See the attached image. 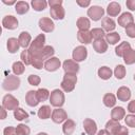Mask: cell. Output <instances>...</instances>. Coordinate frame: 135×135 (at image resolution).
<instances>
[{
	"label": "cell",
	"instance_id": "cell-1",
	"mask_svg": "<svg viewBox=\"0 0 135 135\" xmlns=\"http://www.w3.org/2000/svg\"><path fill=\"white\" fill-rule=\"evenodd\" d=\"M44 43H45V36H44V34L38 35L32 41V43H31V45L28 47V51L32 54V56H37L41 52V50L45 46Z\"/></svg>",
	"mask_w": 135,
	"mask_h": 135
},
{
	"label": "cell",
	"instance_id": "cell-2",
	"mask_svg": "<svg viewBox=\"0 0 135 135\" xmlns=\"http://www.w3.org/2000/svg\"><path fill=\"white\" fill-rule=\"evenodd\" d=\"M76 82H77V76L75 74H64L60 86L64 92L70 93L75 89Z\"/></svg>",
	"mask_w": 135,
	"mask_h": 135
},
{
	"label": "cell",
	"instance_id": "cell-3",
	"mask_svg": "<svg viewBox=\"0 0 135 135\" xmlns=\"http://www.w3.org/2000/svg\"><path fill=\"white\" fill-rule=\"evenodd\" d=\"M64 101H65V97L61 90L55 89L51 92V95H50L51 105H53L55 108H61L64 104Z\"/></svg>",
	"mask_w": 135,
	"mask_h": 135
},
{
	"label": "cell",
	"instance_id": "cell-4",
	"mask_svg": "<svg viewBox=\"0 0 135 135\" xmlns=\"http://www.w3.org/2000/svg\"><path fill=\"white\" fill-rule=\"evenodd\" d=\"M20 86V78L16 75H8L2 82V88L5 91H16Z\"/></svg>",
	"mask_w": 135,
	"mask_h": 135
},
{
	"label": "cell",
	"instance_id": "cell-5",
	"mask_svg": "<svg viewBox=\"0 0 135 135\" xmlns=\"http://www.w3.org/2000/svg\"><path fill=\"white\" fill-rule=\"evenodd\" d=\"M19 105V101L17 98H15L13 95L11 94H6L4 95L3 99H2V107L5 110L8 111H15Z\"/></svg>",
	"mask_w": 135,
	"mask_h": 135
},
{
	"label": "cell",
	"instance_id": "cell-6",
	"mask_svg": "<svg viewBox=\"0 0 135 135\" xmlns=\"http://www.w3.org/2000/svg\"><path fill=\"white\" fill-rule=\"evenodd\" d=\"M72 57H73V60L76 61V62H81L83 60L86 59L88 57V50L86 47H84L83 45H79V46H76L72 53Z\"/></svg>",
	"mask_w": 135,
	"mask_h": 135
},
{
	"label": "cell",
	"instance_id": "cell-7",
	"mask_svg": "<svg viewBox=\"0 0 135 135\" xmlns=\"http://www.w3.org/2000/svg\"><path fill=\"white\" fill-rule=\"evenodd\" d=\"M104 15V9L101 6L98 5H92L88 9V16L93 20V21H98L100 20Z\"/></svg>",
	"mask_w": 135,
	"mask_h": 135
},
{
	"label": "cell",
	"instance_id": "cell-8",
	"mask_svg": "<svg viewBox=\"0 0 135 135\" xmlns=\"http://www.w3.org/2000/svg\"><path fill=\"white\" fill-rule=\"evenodd\" d=\"M62 68H63V71L65 74H77L79 72V64L78 62L74 61V60H71V59H68V60H64L63 63H62Z\"/></svg>",
	"mask_w": 135,
	"mask_h": 135
},
{
	"label": "cell",
	"instance_id": "cell-9",
	"mask_svg": "<svg viewBox=\"0 0 135 135\" xmlns=\"http://www.w3.org/2000/svg\"><path fill=\"white\" fill-rule=\"evenodd\" d=\"M51 118L55 123H61V122H64L68 119V114L63 109L56 108L55 110H53Z\"/></svg>",
	"mask_w": 135,
	"mask_h": 135
},
{
	"label": "cell",
	"instance_id": "cell-10",
	"mask_svg": "<svg viewBox=\"0 0 135 135\" xmlns=\"http://www.w3.org/2000/svg\"><path fill=\"white\" fill-rule=\"evenodd\" d=\"M38 24H39L40 30L43 31V32H45V33H51V32H53L54 28H55L54 22H53L50 18H46V17H43V18L39 19Z\"/></svg>",
	"mask_w": 135,
	"mask_h": 135
},
{
	"label": "cell",
	"instance_id": "cell-11",
	"mask_svg": "<svg viewBox=\"0 0 135 135\" xmlns=\"http://www.w3.org/2000/svg\"><path fill=\"white\" fill-rule=\"evenodd\" d=\"M2 25L6 30H15L18 27V20L13 15H7L2 19Z\"/></svg>",
	"mask_w": 135,
	"mask_h": 135
},
{
	"label": "cell",
	"instance_id": "cell-12",
	"mask_svg": "<svg viewBox=\"0 0 135 135\" xmlns=\"http://www.w3.org/2000/svg\"><path fill=\"white\" fill-rule=\"evenodd\" d=\"M83 129L88 135H95L97 133V124L91 118H85L83 120Z\"/></svg>",
	"mask_w": 135,
	"mask_h": 135
},
{
	"label": "cell",
	"instance_id": "cell-13",
	"mask_svg": "<svg viewBox=\"0 0 135 135\" xmlns=\"http://www.w3.org/2000/svg\"><path fill=\"white\" fill-rule=\"evenodd\" d=\"M60 65H61V62L57 57H52L44 62V69L47 72H55L60 68Z\"/></svg>",
	"mask_w": 135,
	"mask_h": 135
},
{
	"label": "cell",
	"instance_id": "cell-14",
	"mask_svg": "<svg viewBox=\"0 0 135 135\" xmlns=\"http://www.w3.org/2000/svg\"><path fill=\"white\" fill-rule=\"evenodd\" d=\"M132 23H134V17L131 13L126 12L118 17V24L122 27H127Z\"/></svg>",
	"mask_w": 135,
	"mask_h": 135
},
{
	"label": "cell",
	"instance_id": "cell-15",
	"mask_svg": "<svg viewBox=\"0 0 135 135\" xmlns=\"http://www.w3.org/2000/svg\"><path fill=\"white\" fill-rule=\"evenodd\" d=\"M116 96H117L118 100L123 101V102H127V101H129L130 98H131V90H130L128 86L122 85V86H120V88L117 90V95H116Z\"/></svg>",
	"mask_w": 135,
	"mask_h": 135
},
{
	"label": "cell",
	"instance_id": "cell-16",
	"mask_svg": "<svg viewBox=\"0 0 135 135\" xmlns=\"http://www.w3.org/2000/svg\"><path fill=\"white\" fill-rule=\"evenodd\" d=\"M18 40H19L20 46L25 50L26 47H30V45H31V43H32V36H31V34L27 33V32H21V33L19 34Z\"/></svg>",
	"mask_w": 135,
	"mask_h": 135
},
{
	"label": "cell",
	"instance_id": "cell-17",
	"mask_svg": "<svg viewBox=\"0 0 135 135\" xmlns=\"http://www.w3.org/2000/svg\"><path fill=\"white\" fill-rule=\"evenodd\" d=\"M54 53H55V51H54V47L53 46H51V45H45L42 50H41V52L36 56V57H39L42 61H46V60H49L50 58H52L53 57V55H54ZM34 57V56H33Z\"/></svg>",
	"mask_w": 135,
	"mask_h": 135
},
{
	"label": "cell",
	"instance_id": "cell-18",
	"mask_svg": "<svg viewBox=\"0 0 135 135\" xmlns=\"http://www.w3.org/2000/svg\"><path fill=\"white\" fill-rule=\"evenodd\" d=\"M77 39L82 44H89V43H91L92 40H93L91 31H78V33H77Z\"/></svg>",
	"mask_w": 135,
	"mask_h": 135
},
{
	"label": "cell",
	"instance_id": "cell-19",
	"mask_svg": "<svg viewBox=\"0 0 135 135\" xmlns=\"http://www.w3.org/2000/svg\"><path fill=\"white\" fill-rule=\"evenodd\" d=\"M121 12V6L118 2H111L109 3L108 7H107V14L109 15V17H116L119 15V13Z\"/></svg>",
	"mask_w": 135,
	"mask_h": 135
},
{
	"label": "cell",
	"instance_id": "cell-20",
	"mask_svg": "<svg viewBox=\"0 0 135 135\" xmlns=\"http://www.w3.org/2000/svg\"><path fill=\"white\" fill-rule=\"evenodd\" d=\"M25 102L30 107H36L40 102L37 97V91H28L25 95Z\"/></svg>",
	"mask_w": 135,
	"mask_h": 135
},
{
	"label": "cell",
	"instance_id": "cell-21",
	"mask_svg": "<svg viewBox=\"0 0 135 135\" xmlns=\"http://www.w3.org/2000/svg\"><path fill=\"white\" fill-rule=\"evenodd\" d=\"M93 47L98 54H103L108 51V42L105 39H98L93 41Z\"/></svg>",
	"mask_w": 135,
	"mask_h": 135
},
{
	"label": "cell",
	"instance_id": "cell-22",
	"mask_svg": "<svg viewBox=\"0 0 135 135\" xmlns=\"http://www.w3.org/2000/svg\"><path fill=\"white\" fill-rule=\"evenodd\" d=\"M50 15L55 20H62L65 16V11L62 6L52 7V8H50Z\"/></svg>",
	"mask_w": 135,
	"mask_h": 135
},
{
	"label": "cell",
	"instance_id": "cell-23",
	"mask_svg": "<svg viewBox=\"0 0 135 135\" xmlns=\"http://www.w3.org/2000/svg\"><path fill=\"white\" fill-rule=\"evenodd\" d=\"M126 117V110L122 107H115L111 111V119L120 121Z\"/></svg>",
	"mask_w": 135,
	"mask_h": 135
},
{
	"label": "cell",
	"instance_id": "cell-24",
	"mask_svg": "<svg viewBox=\"0 0 135 135\" xmlns=\"http://www.w3.org/2000/svg\"><path fill=\"white\" fill-rule=\"evenodd\" d=\"M101 26H102V28H103L104 32L111 33L112 31L115 30L116 23H115V21H114L112 18H110V17H104V18H102Z\"/></svg>",
	"mask_w": 135,
	"mask_h": 135
},
{
	"label": "cell",
	"instance_id": "cell-25",
	"mask_svg": "<svg viewBox=\"0 0 135 135\" xmlns=\"http://www.w3.org/2000/svg\"><path fill=\"white\" fill-rule=\"evenodd\" d=\"M76 129V123L74 120L72 119H66L64 122H63V126H62V131L65 135H72L74 133Z\"/></svg>",
	"mask_w": 135,
	"mask_h": 135
},
{
	"label": "cell",
	"instance_id": "cell-26",
	"mask_svg": "<svg viewBox=\"0 0 135 135\" xmlns=\"http://www.w3.org/2000/svg\"><path fill=\"white\" fill-rule=\"evenodd\" d=\"M6 46H7V51L11 53V54H14L16 53L19 47H20V43H19V40L17 38H8L7 39V43H6Z\"/></svg>",
	"mask_w": 135,
	"mask_h": 135
},
{
	"label": "cell",
	"instance_id": "cell-27",
	"mask_svg": "<svg viewBox=\"0 0 135 135\" xmlns=\"http://www.w3.org/2000/svg\"><path fill=\"white\" fill-rule=\"evenodd\" d=\"M76 25L79 31H89L91 26V21L86 17H79L76 21Z\"/></svg>",
	"mask_w": 135,
	"mask_h": 135
},
{
	"label": "cell",
	"instance_id": "cell-28",
	"mask_svg": "<svg viewBox=\"0 0 135 135\" xmlns=\"http://www.w3.org/2000/svg\"><path fill=\"white\" fill-rule=\"evenodd\" d=\"M130 49H131L130 43L127 42V41H123V42H121L120 44H118V45L116 46V49H115V54H116L118 57H123V55H124Z\"/></svg>",
	"mask_w": 135,
	"mask_h": 135
},
{
	"label": "cell",
	"instance_id": "cell-29",
	"mask_svg": "<svg viewBox=\"0 0 135 135\" xmlns=\"http://www.w3.org/2000/svg\"><path fill=\"white\" fill-rule=\"evenodd\" d=\"M52 112L53 111L51 110L50 105H42V107L39 108L37 115H38V117L40 119H47V118H50L52 116Z\"/></svg>",
	"mask_w": 135,
	"mask_h": 135
},
{
	"label": "cell",
	"instance_id": "cell-30",
	"mask_svg": "<svg viewBox=\"0 0 135 135\" xmlns=\"http://www.w3.org/2000/svg\"><path fill=\"white\" fill-rule=\"evenodd\" d=\"M30 9V5L26 1H18L15 5V11L17 14L19 15H24L28 12Z\"/></svg>",
	"mask_w": 135,
	"mask_h": 135
},
{
	"label": "cell",
	"instance_id": "cell-31",
	"mask_svg": "<svg viewBox=\"0 0 135 135\" xmlns=\"http://www.w3.org/2000/svg\"><path fill=\"white\" fill-rule=\"evenodd\" d=\"M97 73H98L99 78H101L102 80H108V79H110V78L112 77V74H113L112 70H111L109 66H105V65L99 68Z\"/></svg>",
	"mask_w": 135,
	"mask_h": 135
},
{
	"label": "cell",
	"instance_id": "cell-32",
	"mask_svg": "<svg viewBox=\"0 0 135 135\" xmlns=\"http://www.w3.org/2000/svg\"><path fill=\"white\" fill-rule=\"evenodd\" d=\"M102 101H103V104L108 108H113L115 104H116V97L114 94L112 93H107L103 98H102Z\"/></svg>",
	"mask_w": 135,
	"mask_h": 135
},
{
	"label": "cell",
	"instance_id": "cell-33",
	"mask_svg": "<svg viewBox=\"0 0 135 135\" xmlns=\"http://www.w3.org/2000/svg\"><path fill=\"white\" fill-rule=\"evenodd\" d=\"M12 70H13V73L16 76H19V75H21V74L24 73V71H25V64L22 61H16V62L13 63Z\"/></svg>",
	"mask_w": 135,
	"mask_h": 135
},
{
	"label": "cell",
	"instance_id": "cell-34",
	"mask_svg": "<svg viewBox=\"0 0 135 135\" xmlns=\"http://www.w3.org/2000/svg\"><path fill=\"white\" fill-rule=\"evenodd\" d=\"M120 40V35L117 32H111L105 35V41L108 44H116Z\"/></svg>",
	"mask_w": 135,
	"mask_h": 135
},
{
	"label": "cell",
	"instance_id": "cell-35",
	"mask_svg": "<svg viewBox=\"0 0 135 135\" xmlns=\"http://www.w3.org/2000/svg\"><path fill=\"white\" fill-rule=\"evenodd\" d=\"M123 61L126 64L130 65V64H133L135 63V50L133 49H130L124 55H123Z\"/></svg>",
	"mask_w": 135,
	"mask_h": 135
},
{
	"label": "cell",
	"instance_id": "cell-36",
	"mask_svg": "<svg viewBox=\"0 0 135 135\" xmlns=\"http://www.w3.org/2000/svg\"><path fill=\"white\" fill-rule=\"evenodd\" d=\"M20 58H21V61L25 64V65H32V60H33V56L32 54L30 53L28 50H24L21 52L20 54Z\"/></svg>",
	"mask_w": 135,
	"mask_h": 135
},
{
	"label": "cell",
	"instance_id": "cell-37",
	"mask_svg": "<svg viewBox=\"0 0 135 135\" xmlns=\"http://www.w3.org/2000/svg\"><path fill=\"white\" fill-rule=\"evenodd\" d=\"M119 126H120L119 121L114 120V119H110V120L107 122V124H105V130H107L110 134H114L115 131L119 128Z\"/></svg>",
	"mask_w": 135,
	"mask_h": 135
},
{
	"label": "cell",
	"instance_id": "cell-38",
	"mask_svg": "<svg viewBox=\"0 0 135 135\" xmlns=\"http://www.w3.org/2000/svg\"><path fill=\"white\" fill-rule=\"evenodd\" d=\"M31 4H32V6L35 11L41 12V11H44V8H46L47 2L44 1V0H32Z\"/></svg>",
	"mask_w": 135,
	"mask_h": 135
},
{
	"label": "cell",
	"instance_id": "cell-39",
	"mask_svg": "<svg viewBox=\"0 0 135 135\" xmlns=\"http://www.w3.org/2000/svg\"><path fill=\"white\" fill-rule=\"evenodd\" d=\"M50 95H51V93H50V91L47 89L41 88V89H38L37 90V97H38V99H39L40 102L50 99Z\"/></svg>",
	"mask_w": 135,
	"mask_h": 135
},
{
	"label": "cell",
	"instance_id": "cell-40",
	"mask_svg": "<svg viewBox=\"0 0 135 135\" xmlns=\"http://www.w3.org/2000/svg\"><path fill=\"white\" fill-rule=\"evenodd\" d=\"M14 117H15V119H17V120L22 121V120L28 118V114H27L22 108H17V109L14 111Z\"/></svg>",
	"mask_w": 135,
	"mask_h": 135
},
{
	"label": "cell",
	"instance_id": "cell-41",
	"mask_svg": "<svg viewBox=\"0 0 135 135\" xmlns=\"http://www.w3.org/2000/svg\"><path fill=\"white\" fill-rule=\"evenodd\" d=\"M91 34H92V37L95 39V40H98V39H103V37H105V32L103 31L102 27H95L91 31Z\"/></svg>",
	"mask_w": 135,
	"mask_h": 135
},
{
	"label": "cell",
	"instance_id": "cell-42",
	"mask_svg": "<svg viewBox=\"0 0 135 135\" xmlns=\"http://www.w3.org/2000/svg\"><path fill=\"white\" fill-rule=\"evenodd\" d=\"M126 73H127V70H126L124 65H122V64L116 65L115 70H114V75L117 79H123L126 76Z\"/></svg>",
	"mask_w": 135,
	"mask_h": 135
},
{
	"label": "cell",
	"instance_id": "cell-43",
	"mask_svg": "<svg viewBox=\"0 0 135 135\" xmlns=\"http://www.w3.org/2000/svg\"><path fill=\"white\" fill-rule=\"evenodd\" d=\"M16 133H17V135H30L31 129L26 124L20 123L16 127Z\"/></svg>",
	"mask_w": 135,
	"mask_h": 135
},
{
	"label": "cell",
	"instance_id": "cell-44",
	"mask_svg": "<svg viewBox=\"0 0 135 135\" xmlns=\"http://www.w3.org/2000/svg\"><path fill=\"white\" fill-rule=\"evenodd\" d=\"M27 81H28V83H30L31 85L37 86V85L40 84V82H41V78H40L38 75H34V74H32V75H30V76L27 77Z\"/></svg>",
	"mask_w": 135,
	"mask_h": 135
},
{
	"label": "cell",
	"instance_id": "cell-45",
	"mask_svg": "<svg viewBox=\"0 0 135 135\" xmlns=\"http://www.w3.org/2000/svg\"><path fill=\"white\" fill-rule=\"evenodd\" d=\"M32 65L37 69V70H41L42 68H44V62L39 58V57H36L34 56L33 57V60H32Z\"/></svg>",
	"mask_w": 135,
	"mask_h": 135
},
{
	"label": "cell",
	"instance_id": "cell-46",
	"mask_svg": "<svg viewBox=\"0 0 135 135\" xmlns=\"http://www.w3.org/2000/svg\"><path fill=\"white\" fill-rule=\"evenodd\" d=\"M124 122L128 127L135 128V114H129L124 117Z\"/></svg>",
	"mask_w": 135,
	"mask_h": 135
},
{
	"label": "cell",
	"instance_id": "cell-47",
	"mask_svg": "<svg viewBox=\"0 0 135 135\" xmlns=\"http://www.w3.org/2000/svg\"><path fill=\"white\" fill-rule=\"evenodd\" d=\"M126 34L130 38H135V23H132L126 27Z\"/></svg>",
	"mask_w": 135,
	"mask_h": 135
},
{
	"label": "cell",
	"instance_id": "cell-48",
	"mask_svg": "<svg viewBox=\"0 0 135 135\" xmlns=\"http://www.w3.org/2000/svg\"><path fill=\"white\" fill-rule=\"evenodd\" d=\"M113 135H129V130L127 127H123V126H119V128L115 131V133Z\"/></svg>",
	"mask_w": 135,
	"mask_h": 135
},
{
	"label": "cell",
	"instance_id": "cell-49",
	"mask_svg": "<svg viewBox=\"0 0 135 135\" xmlns=\"http://www.w3.org/2000/svg\"><path fill=\"white\" fill-rule=\"evenodd\" d=\"M47 3L51 6V8L57 7V6H62V0H50Z\"/></svg>",
	"mask_w": 135,
	"mask_h": 135
},
{
	"label": "cell",
	"instance_id": "cell-50",
	"mask_svg": "<svg viewBox=\"0 0 135 135\" xmlns=\"http://www.w3.org/2000/svg\"><path fill=\"white\" fill-rule=\"evenodd\" d=\"M16 133V128L14 127H6L3 130V135H13Z\"/></svg>",
	"mask_w": 135,
	"mask_h": 135
},
{
	"label": "cell",
	"instance_id": "cell-51",
	"mask_svg": "<svg viewBox=\"0 0 135 135\" xmlns=\"http://www.w3.org/2000/svg\"><path fill=\"white\" fill-rule=\"evenodd\" d=\"M76 3L81 7H86V6H89L91 4V1L90 0H77Z\"/></svg>",
	"mask_w": 135,
	"mask_h": 135
},
{
	"label": "cell",
	"instance_id": "cell-52",
	"mask_svg": "<svg viewBox=\"0 0 135 135\" xmlns=\"http://www.w3.org/2000/svg\"><path fill=\"white\" fill-rule=\"evenodd\" d=\"M126 5L130 11H135V0H127Z\"/></svg>",
	"mask_w": 135,
	"mask_h": 135
},
{
	"label": "cell",
	"instance_id": "cell-53",
	"mask_svg": "<svg viewBox=\"0 0 135 135\" xmlns=\"http://www.w3.org/2000/svg\"><path fill=\"white\" fill-rule=\"evenodd\" d=\"M128 111L131 114H135V100H131L128 104Z\"/></svg>",
	"mask_w": 135,
	"mask_h": 135
},
{
	"label": "cell",
	"instance_id": "cell-54",
	"mask_svg": "<svg viewBox=\"0 0 135 135\" xmlns=\"http://www.w3.org/2000/svg\"><path fill=\"white\" fill-rule=\"evenodd\" d=\"M97 135H111L105 129H103V130H100V131H98L97 132Z\"/></svg>",
	"mask_w": 135,
	"mask_h": 135
},
{
	"label": "cell",
	"instance_id": "cell-55",
	"mask_svg": "<svg viewBox=\"0 0 135 135\" xmlns=\"http://www.w3.org/2000/svg\"><path fill=\"white\" fill-rule=\"evenodd\" d=\"M4 118H6V110L3 107H1V119H4Z\"/></svg>",
	"mask_w": 135,
	"mask_h": 135
},
{
	"label": "cell",
	"instance_id": "cell-56",
	"mask_svg": "<svg viewBox=\"0 0 135 135\" xmlns=\"http://www.w3.org/2000/svg\"><path fill=\"white\" fill-rule=\"evenodd\" d=\"M2 2L4 3V4H6V5H13V4H15L16 5V1H6V0H2Z\"/></svg>",
	"mask_w": 135,
	"mask_h": 135
},
{
	"label": "cell",
	"instance_id": "cell-57",
	"mask_svg": "<svg viewBox=\"0 0 135 135\" xmlns=\"http://www.w3.org/2000/svg\"><path fill=\"white\" fill-rule=\"evenodd\" d=\"M37 135H49L47 133H44V132H40V133H38Z\"/></svg>",
	"mask_w": 135,
	"mask_h": 135
},
{
	"label": "cell",
	"instance_id": "cell-58",
	"mask_svg": "<svg viewBox=\"0 0 135 135\" xmlns=\"http://www.w3.org/2000/svg\"><path fill=\"white\" fill-rule=\"evenodd\" d=\"M134 80H135V74H134Z\"/></svg>",
	"mask_w": 135,
	"mask_h": 135
},
{
	"label": "cell",
	"instance_id": "cell-59",
	"mask_svg": "<svg viewBox=\"0 0 135 135\" xmlns=\"http://www.w3.org/2000/svg\"><path fill=\"white\" fill-rule=\"evenodd\" d=\"M13 135H17V133H15V134H13Z\"/></svg>",
	"mask_w": 135,
	"mask_h": 135
}]
</instances>
